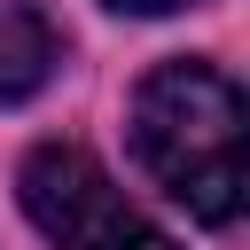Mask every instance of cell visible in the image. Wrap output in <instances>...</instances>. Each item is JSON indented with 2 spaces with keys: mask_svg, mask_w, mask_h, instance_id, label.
Here are the masks:
<instances>
[{
  "mask_svg": "<svg viewBox=\"0 0 250 250\" xmlns=\"http://www.w3.org/2000/svg\"><path fill=\"white\" fill-rule=\"evenodd\" d=\"M133 156L203 227L242 219V94L211 62H156L133 94Z\"/></svg>",
  "mask_w": 250,
  "mask_h": 250,
  "instance_id": "obj_1",
  "label": "cell"
},
{
  "mask_svg": "<svg viewBox=\"0 0 250 250\" xmlns=\"http://www.w3.org/2000/svg\"><path fill=\"white\" fill-rule=\"evenodd\" d=\"M16 195L55 250H180L141 203H125V188L78 141H39L16 172Z\"/></svg>",
  "mask_w": 250,
  "mask_h": 250,
  "instance_id": "obj_2",
  "label": "cell"
},
{
  "mask_svg": "<svg viewBox=\"0 0 250 250\" xmlns=\"http://www.w3.org/2000/svg\"><path fill=\"white\" fill-rule=\"evenodd\" d=\"M62 62V31L31 0H0V102H31Z\"/></svg>",
  "mask_w": 250,
  "mask_h": 250,
  "instance_id": "obj_3",
  "label": "cell"
},
{
  "mask_svg": "<svg viewBox=\"0 0 250 250\" xmlns=\"http://www.w3.org/2000/svg\"><path fill=\"white\" fill-rule=\"evenodd\" d=\"M109 8H125V16H172V8H195V0H109Z\"/></svg>",
  "mask_w": 250,
  "mask_h": 250,
  "instance_id": "obj_4",
  "label": "cell"
}]
</instances>
